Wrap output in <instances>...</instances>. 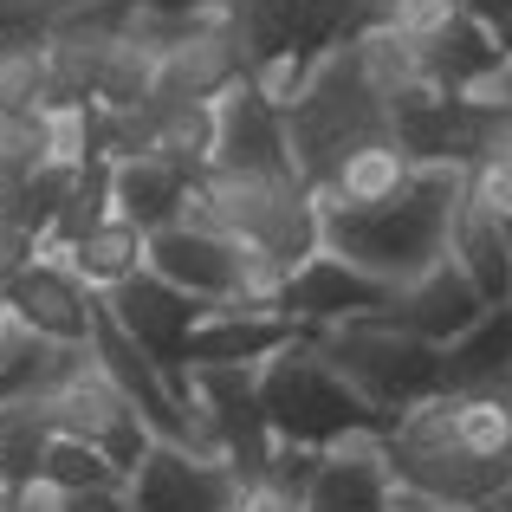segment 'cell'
Segmentation results:
<instances>
[{"label": "cell", "mask_w": 512, "mask_h": 512, "mask_svg": "<svg viewBox=\"0 0 512 512\" xmlns=\"http://www.w3.org/2000/svg\"><path fill=\"white\" fill-rule=\"evenodd\" d=\"M52 493V487H46ZM59 512H130V487H91V493H59Z\"/></svg>", "instance_id": "1f68e13d"}, {"label": "cell", "mask_w": 512, "mask_h": 512, "mask_svg": "<svg viewBox=\"0 0 512 512\" xmlns=\"http://www.w3.org/2000/svg\"><path fill=\"white\" fill-rule=\"evenodd\" d=\"M20 512H59V493H46V487H26Z\"/></svg>", "instance_id": "836d02e7"}, {"label": "cell", "mask_w": 512, "mask_h": 512, "mask_svg": "<svg viewBox=\"0 0 512 512\" xmlns=\"http://www.w3.org/2000/svg\"><path fill=\"white\" fill-rule=\"evenodd\" d=\"M480 91H448L435 78H415L389 98V137L422 169H467L474 163Z\"/></svg>", "instance_id": "30bf717a"}, {"label": "cell", "mask_w": 512, "mask_h": 512, "mask_svg": "<svg viewBox=\"0 0 512 512\" xmlns=\"http://www.w3.org/2000/svg\"><path fill=\"white\" fill-rule=\"evenodd\" d=\"M299 20H305V0H234V7H227V26H234L253 78H266L273 65L292 59Z\"/></svg>", "instance_id": "484cf974"}, {"label": "cell", "mask_w": 512, "mask_h": 512, "mask_svg": "<svg viewBox=\"0 0 512 512\" xmlns=\"http://www.w3.org/2000/svg\"><path fill=\"white\" fill-rule=\"evenodd\" d=\"M188 409L208 422L221 461L234 467L240 487H260L273 474V454L279 435L266 422V402H260V370H234V363H195V396Z\"/></svg>", "instance_id": "ba28073f"}, {"label": "cell", "mask_w": 512, "mask_h": 512, "mask_svg": "<svg viewBox=\"0 0 512 512\" xmlns=\"http://www.w3.org/2000/svg\"><path fill=\"white\" fill-rule=\"evenodd\" d=\"M214 169H247V175H299L286 137V111L260 78H240L221 98V150Z\"/></svg>", "instance_id": "9a60e30c"}, {"label": "cell", "mask_w": 512, "mask_h": 512, "mask_svg": "<svg viewBox=\"0 0 512 512\" xmlns=\"http://www.w3.org/2000/svg\"><path fill=\"white\" fill-rule=\"evenodd\" d=\"M487 305H493V299L461 273V260H435L422 279H409V286H402L396 312L409 318V325L422 331L428 344L448 350L454 338H461V331H474V325H480V312H487Z\"/></svg>", "instance_id": "ac0fdd59"}, {"label": "cell", "mask_w": 512, "mask_h": 512, "mask_svg": "<svg viewBox=\"0 0 512 512\" xmlns=\"http://www.w3.org/2000/svg\"><path fill=\"white\" fill-rule=\"evenodd\" d=\"M448 260H461V273L474 279L493 305L512 299V240H506V221L487 214L480 201H461L454 234H448Z\"/></svg>", "instance_id": "603a6c76"}, {"label": "cell", "mask_w": 512, "mask_h": 512, "mask_svg": "<svg viewBox=\"0 0 512 512\" xmlns=\"http://www.w3.org/2000/svg\"><path fill=\"white\" fill-rule=\"evenodd\" d=\"M260 402L279 441L292 448H338L350 435H389L396 415H383L338 363L318 350V338L305 331L299 344H286L273 363L260 370Z\"/></svg>", "instance_id": "3957f363"}, {"label": "cell", "mask_w": 512, "mask_h": 512, "mask_svg": "<svg viewBox=\"0 0 512 512\" xmlns=\"http://www.w3.org/2000/svg\"><path fill=\"white\" fill-rule=\"evenodd\" d=\"M240 78H253V72H247V52H240L227 13L221 20H195L156 59V98L150 104H221Z\"/></svg>", "instance_id": "5bb4252c"}, {"label": "cell", "mask_w": 512, "mask_h": 512, "mask_svg": "<svg viewBox=\"0 0 512 512\" xmlns=\"http://www.w3.org/2000/svg\"><path fill=\"white\" fill-rule=\"evenodd\" d=\"M402 292L389 286V279L363 273L357 260H344V253L318 247L305 266H292L286 286H279V312L299 318L305 331H325V325H344V318H363V312H389Z\"/></svg>", "instance_id": "7c38bea8"}, {"label": "cell", "mask_w": 512, "mask_h": 512, "mask_svg": "<svg viewBox=\"0 0 512 512\" xmlns=\"http://www.w3.org/2000/svg\"><path fill=\"white\" fill-rule=\"evenodd\" d=\"M59 260L104 299V292H117L124 279H137L143 266H150V234L130 227L124 214H111V221H98L91 234H78L72 247H59Z\"/></svg>", "instance_id": "7402d4cb"}, {"label": "cell", "mask_w": 512, "mask_h": 512, "mask_svg": "<svg viewBox=\"0 0 512 512\" xmlns=\"http://www.w3.org/2000/svg\"><path fill=\"white\" fill-rule=\"evenodd\" d=\"M52 435L59 428H52L46 402H7L0 409V474L13 487H39V454H46Z\"/></svg>", "instance_id": "83f0119b"}, {"label": "cell", "mask_w": 512, "mask_h": 512, "mask_svg": "<svg viewBox=\"0 0 512 512\" xmlns=\"http://www.w3.org/2000/svg\"><path fill=\"white\" fill-rule=\"evenodd\" d=\"M461 7L474 13L480 26H493V33H506V26H512V0H461Z\"/></svg>", "instance_id": "d6a6232c"}, {"label": "cell", "mask_w": 512, "mask_h": 512, "mask_svg": "<svg viewBox=\"0 0 512 512\" xmlns=\"http://www.w3.org/2000/svg\"><path fill=\"white\" fill-rule=\"evenodd\" d=\"M286 137H292V163L305 182H325L357 143L389 137V98L370 85L363 59L350 46H338L312 78L299 85V98L286 104Z\"/></svg>", "instance_id": "8992f818"}, {"label": "cell", "mask_w": 512, "mask_h": 512, "mask_svg": "<svg viewBox=\"0 0 512 512\" xmlns=\"http://www.w3.org/2000/svg\"><path fill=\"white\" fill-rule=\"evenodd\" d=\"M39 487L52 493H91V487H130V474L85 435H52L39 454Z\"/></svg>", "instance_id": "4316f807"}, {"label": "cell", "mask_w": 512, "mask_h": 512, "mask_svg": "<svg viewBox=\"0 0 512 512\" xmlns=\"http://www.w3.org/2000/svg\"><path fill=\"white\" fill-rule=\"evenodd\" d=\"M402 493L480 512L512 487V383L506 389H441L396 415L383 435Z\"/></svg>", "instance_id": "6da1fadb"}, {"label": "cell", "mask_w": 512, "mask_h": 512, "mask_svg": "<svg viewBox=\"0 0 512 512\" xmlns=\"http://www.w3.org/2000/svg\"><path fill=\"white\" fill-rule=\"evenodd\" d=\"M39 253H46V240H39L33 227H20L13 214H0V286H7L26 260H39Z\"/></svg>", "instance_id": "f546056e"}, {"label": "cell", "mask_w": 512, "mask_h": 512, "mask_svg": "<svg viewBox=\"0 0 512 512\" xmlns=\"http://www.w3.org/2000/svg\"><path fill=\"white\" fill-rule=\"evenodd\" d=\"M214 150H221V104H150V156L201 182L214 169Z\"/></svg>", "instance_id": "d4e9b609"}, {"label": "cell", "mask_w": 512, "mask_h": 512, "mask_svg": "<svg viewBox=\"0 0 512 512\" xmlns=\"http://www.w3.org/2000/svg\"><path fill=\"white\" fill-rule=\"evenodd\" d=\"M305 325L279 305H214L188 338V370L195 363H234V370H266L286 344H299Z\"/></svg>", "instance_id": "e0dca14e"}, {"label": "cell", "mask_w": 512, "mask_h": 512, "mask_svg": "<svg viewBox=\"0 0 512 512\" xmlns=\"http://www.w3.org/2000/svg\"><path fill=\"white\" fill-rule=\"evenodd\" d=\"M130 7L156 13V20H175V26H195V20H221L234 0H130Z\"/></svg>", "instance_id": "4dcf8cb0"}, {"label": "cell", "mask_w": 512, "mask_h": 512, "mask_svg": "<svg viewBox=\"0 0 512 512\" xmlns=\"http://www.w3.org/2000/svg\"><path fill=\"white\" fill-rule=\"evenodd\" d=\"M78 363H91L85 344L39 338V331L13 325V318L0 312V409H7V402H39L46 389H59Z\"/></svg>", "instance_id": "d6986e66"}, {"label": "cell", "mask_w": 512, "mask_h": 512, "mask_svg": "<svg viewBox=\"0 0 512 512\" xmlns=\"http://www.w3.org/2000/svg\"><path fill=\"white\" fill-rule=\"evenodd\" d=\"M188 195H195V175L163 163V156H150V150L111 163V214H124L130 227H143V234L169 227L175 214L188 208Z\"/></svg>", "instance_id": "ffe728a7"}, {"label": "cell", "mask_w": 512, "mask_h": 512, "mask_svg": "<svg viewBox=\"0 0 512 512\" xmlns=\"http://www.w3.org/2000/svg\"><path fill=\"white\" fill-rule=\"evenodd\" d=\"M26 7H46V0H0V20H7V13H26Z\"/></svg>", "instance_id": "8d00e7d4"}, {"label": "cell", "mask_w": 512, "mask_h": 512, "mask_svg": "<svg viewBox=\"0 0 512 512\" xmlns=\"http://www.w3.org/2000/svg\"><path fill=\"white\" fill-rule=\"evenodd\" d=\"M0 312L13 325L39 331V338H59V344H85L91 350V325H98V292L59 260V253H39L26 260L20 273L0 286Z\"/></svg>", "instance_id": "4fadbf2b"}, {"label": "cell", "mask_w": 512, "mask_h": 512, "mask_svg": "<svg viewBox=\"0 0 512 512\" xmlns=\"http://www.w3.org/2000/svg\"><path fill=\"white\" fill-rule=\"evenodd\" d=\"M396 467L383 435H350L318 454V474L305 487V512H396Z\"/></svg>", "instance_id": "2e32d148"}, {"label": "cell", "mask_w": 512, "mask_h": 512, "mask_svg": "<svg viewBox=\"0 0 512 512\" xmlns=\"http://www.w3.org/2000/svg\"><path fill=\"white\" fill-rule=\"evenodd\" d=\"M493 91H500V98L512 104V59H506V72H500V78H493Z\"/></svg>", "instance_id": "74e56055"}, {"label": "cell", "mask_w": 512, "mask_h": 512, "mask_svg": "<svg viewBox=\"0 0 512 512\" xmlns=\"http://www.w3.org/2000/svg\"><path fill=\"white\" fill-rule=\"evenodd\" d=\"M312 338L383 415H402V409H415V402L448 389V350L428 344L396 305H389V312L344 318V325H325V331H312Z\"/></svg>", "instance_id": "5b68a950"}, {"label": "cell", "mask_w": 512, "mask_h": 512, "mask_svg": "<svg viewBox=\"0 0 512 512\" xmlns=\"http://www.w3.org/2000/svg\"><path fill=\"white\" fill-rule=\"evenodd\" d=\"M415 169H422V163H415L396 137H370V143H357V150H350L344 163L312 188V195H318L325 214L331 208H376V201H389L396 188H409Z\"/></svg>", "instance_id": "44dd1931"}, {"label": "cell", "mask_w": 512, "mask_h": 512, "mask_svg": "<svg viewBox=\"0 0 512 512\" xmlns=\"http://www.w3.org/2000/svg\"><path fill=\"white\" fill-rule=\"evenodd\" d=\"M467 201H480L487 214H512V163L506 156L467 169Z\"/></svg>", "instance_id": "f1b7e54d"}, {"label": "cell", "mask_w": 512, "mask_h": 512, "mask_svg": "<svg viewBox=\"0 0 512 512\" xmlns=\"http://www.w3.org/2000/svg\"><path fill=\"white\" fill-rule=\"evenodd\" d=\"M20 500H26V487H13V480L0 474V512H20Z\"/></svg>", "instance_id": "d590c367"}, {"label": "cell", "mask_w": 512, "mask_h": 512, "mask_svg": "<svg viewBox=\"0 0 512 512\" xmlns=\"http://www.w3.org/2000/svg\"><path fill=\"white\" fill-rule=\"evenodd\" d=\"M500 221H506V240H512V214H500Z\"/></svg>", "instance_id": "60d3db41"}, {"label": "cell", "mask_w": 512, "mask_h": 512, "mask_svg": "<svg viewBox=\"0 0 512 512\" xmlns=\"http://www.w3.org/2000/svg\"><path fill=\"white\" fill-rule=\"evenodd\" d=\"M480 512H512V487H506V493H493V500L480 506Z\"/></svg>", "instance_id": "f35d334b"}, {"label": "cell", "mask_w": 512, "mask_h": 512, "mask_svg": "<svg viewBox=\"0 0 512 512\" xmlns=\"http://www.w3.org/2000/svg\"><path fill=\"white\" fill-rule=\"evenodd\" d=\"M150 273H163L169 286L195 292L201 305H273L279 286H286V273L266 253H253L247 240L214 227L195 201L169 227L150 234Z\"/></svg>", "instance_id": "52a82bcc"}, {"label": "cell", "mask_w": 512, "mask_h": 512, "mask_svg": "<svg viewBox=\"0 0 512 512\" xmlns=\"http://www.w3.org/2000/svg\"><path fill=\"white\" fill-rule=\"evenodd\" d=\"M461 201H467V169H415L409 188H396L376 208H331L325 247L402 292L435 260H448V234H454Z\"/></svg>", "instance_id": "7a4b0ae2"}, {"label": "cell", "mask_w": 512, "mask_h": 512, "mask_svg": "<svg viewBox=\"0 0 512 512\" xmlns=\"http://www.w3.org/2000/svg\"><path fill=\"white\" fill-rule=\"evenodd\" d=\"M240 493L234 467L182 441H150L130 474V512H240Z\"/></svg>", "instance_id": "8fae6325"}, {"label": "cell", "mask_w": 512, "mask_h": 512, "mask_svg": "<svg viewBox=\"0 0 512 512\" xmlns=\"http://www.w3.org/2000/svg\"><path fill=\"white\" fill-rule=\"evenodd\" d=\"M195 201L214 227H227L234 240H247L253 253L292 273L325 247V208H318L305 175H247V169H208L195 182Z\"/></svg>", "instance_id": "277c9868"}, {"label": "cell", "mask_w": 512, "mask_h": 512, "mask_svg": "<svg viewBox=\"0 0 512 512\" xmlns=\"http://www.w3.org/2000/svg\"><path fill=\"white\" fill-rule=\"evenodd\" d=\"M396 512H454V506H435V500H422V493H396Z\"/></svg>", "instance_id": "e575fe53"}, {"label": "cell", "mask_w": 512, "mask_h": 512, "mask_svg": "<svg viewBox=\"0 0 512 512\" xmlns=\"http://www.w3.org/2000/svg\"><path fill=\"white\" fill-rule=\"evenodd\" d=\"M500 52H506V59H512V26H506V33H500Z\"/></svg>", "instance_id": "ab89813d"}, {"label": "cell", "mask_w": 512, "mask_h": 512, "mask_svg": "<svg viewBox=\"0 0 512 512\" xmlns=\"http://www.w3.org/2000/svg\"><path fill=\"white\" fill-rule=\"evenodd\" d=\"M104 305H111V318L130 331L143 350H150V363L169 376V389L175 396H195V370H188V338H195V325L214 312V305H201L195 292H182V286H169L163 273H150L143 266L137 279H124L117 292H104ZM195 422V415H188Z\"/></svg>", "instance_id": "9c48e42d"}, {"label": "cell", "mask_w": 512, "mask_h": 512, "mask_svg": "<svg viewBox=\"0 0 512 512\" xmlns=\"http://www.w3.org/2000/svg\"><path fill=\"white\" fill-rule=\"evenodd\" d=\"M512 383V299L487 305L474 331L448 344V389H506Z\"/></svg>", "instance_id": "cb8c5ba5"}]
</instances>
